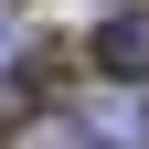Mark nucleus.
Returning <instances> with one entry per match:
<instances>
[{"label":"nucleus","instance_id":"obj_3","mask_svg":"<svg viewBox=\"0 0 149 149\" xmlns=\"http://www.w3.org/2000/svg\"><path fill=\"white\" fill-rule=\"evenodd\" d=\"M11 149H85V128H74V117H22Z\"/></svg>","mask_w":149,"mask_h":149},{"label":"nucleus","instance_id":"obj_1","mask_svg":"<svg viewBox=\"0 0 149 149\" xmlns=\"http://www.w3.org/2000/svg\"><path fill=\"white\" fill-rule=\"evenodd\" d=\"M96 64L117 74V85H149V11H117V22L96 32Z\"/></svg>","mask_w":149,"mask_h":149},{"label":"nucleus","instance_id":"obj_2","mask_svg":"<svg viewBox=\"0 0 149 149\" xmlns=\"http://www.w3.org/2000/svg\"><path fill=\"white\" fill-rule=\"evenodd\" d=\"M149 139V117H139V96H117V107H96V149H139Z\"/></svg>","mask_w":149,"mask_h":149}]
</instances>
